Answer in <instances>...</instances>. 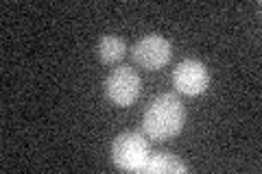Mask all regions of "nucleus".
Listing matches in <instances>:
<instances>
[{"instance_id":"obj_1","label":"nucleus","mask_w":262,"mask_h":174,"mask_svg":"<svg viewBox=\"0 0 262 174\" xmlns=\"http://www.w3.org/2000/svg\"><path fill=\"white\" fill-rule=\"evenodd\" d=\"M186 109L175 94L155 96L142 118V133L153 142H166L184 129Z\"/></svg>"},{"instance_id":"obj_2","label":"nucleus","mask_w":262,"mask_h":174,"mask_svg":"<svg viewBox=\"0 0 262 174\" xmlns=\"http://www.w3.org/2000/svg\"><path fill=\"white\" fill-rule=\"evenodd\" d=\"M149 155V137L140 131H125L112 142V161L118 170L142 172Z\"/></svg>"},{"instance_id":"obj_3","label":"nucleus","mask_w":262,"mask_h":174,"mask_svg":"<svg viewBox=\"0 0 262 174\" xmlns=\"http://www.w3.org/2000/svg\"><path fill=\"white\" fill-rule=\"evenodd\" d=\"M105 94L118 107H129L138 101L140 96V77L136 70L129 65H120V68L112 70L107 81H105Z\"/></svg>"},{"instance_id":"obj_4","label":"nucleus","mask_w":262,"mask_h":174,"mask_svg":"<svg viewBox=\"0 0 262 174\" xmlns=\"http://www.w3.org/2000/svg\"><path fill=\"white\" fill-rule=\"evenodd\" d=\"M131 57L144 70H160L170 61L173 48L160 35H146L131 48Z\"/></svg>"},{"instance_id":"obj_5","label":"nucleus","mask_w":262,"mask_h":174,"mask_svg":"<svg viewBox=\"0 0 262 174\" xmlns=\"http://www.w3.org/2000/svg\"><path fill=\"white\" fill-rule=\"evenodd\" d=\"M173 85L179 94L199 96L210 85L208 68L196 59H184L182 63H177V68L173 72Z\"/></svg>"},{"instance_id":"obj_6","label":"nucleus","mask_w":262,"mask_h":174,"mask_svg":"<svg viewBox=\"0 0 262 174\" xmlns=\"http://www.w3.org/2000/svg\"><path fill=\"white\" fill-rule=\"evenodd\" d=\"M142 172H146V174H184V172H188V165L173 153L155 151L149 155Z\"/></svg>"},{"instance_id":"obj_7","label":"nucleus","mask_w":262,"mask_h":174,"mask_svg":"<svg viewBox=\"0 0 262 174\" xmlns=\"http://www.w3.org/2000/svg\"><path fill=\"white\" fill-rule=\"evenodd\" d=\"M127 55L125 39L118 35H103L98 41V57L103 63H116Z\"/></svg>"}]
</instances>
